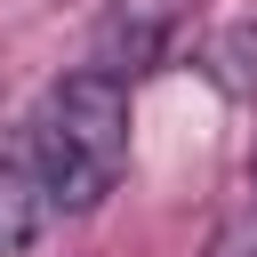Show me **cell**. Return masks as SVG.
I'll use <instances>...</instances> for the list:
<instances>
[{"instance_id":"obj_1","label":"cell","mask_w":257,"mask_h":257,"mask_svg":"<svg viewBox=\"0 0 257 257\" xmlns=\"http://www.w3.org/2000/svg\"><path fill=\"white\" fill-rule=\"evenodd\" d=\"M24 161L48 193V217H88L128 177V80L80 64L24 120Z\"/></svg>"},{"instance_id":"obj_2","label":"cell","mask_w":257,"mask_h":257,"mask_svg":"<svg viewBox=\"0 0 257 257\" xmlns=\"http://www.w3.org/2000/svg\"><path fill=\"white\" fill-rule=\"evenodd\" d=\"M185 16H193V0H112V8L96 16V48H88V64L112 72V80H145V72L169 64Z\"/></svg>"},{"instance_id":"obj_4","label":"cell","mask_w":257,"mask_h":257,"mask_svg":"<svg viewBox=\"0 0 257 257\" xmlns=\"http://www.w3.org/2000/svg\"><path fill=\"white\" fill-rule=\"evenodd\" d=\"M201 72L225 88V96H257V24H225L201 56Z\"/></svg>"},{"instance_id":"obj_3","label":"cell","mask_w":257,"mask_h":257,"mask_svg":"<svg viewBox=\"0 0 257 257\" xmlns=\"http://www.w3.org/2000/svg\"><path fill=\"white\" fill-rule=\"evenodd\" d=\"M40 225H48V193L24 161V145H8L0 153V257H24L40 241Z\"/></svg>"},{"instance_id":"obj_6","label":"cell","mask_w":257,"mask_h":257,"mask_svg":"<svg viewBox=\"0 0 257 257\" xmlns=\"http://www.w3.org/2000/svg\"><path fill=\"white\" fill-rule=\"evenodd\" d=\"M249 209H257V161H249Z\"/></svg>"},{"instance_id":"obj_5","label":"cell","mask_w":257,"mask_h":257,"mask_svg":"<svg viewBox=\"0 0 257 257\" xmlns=\"http://www.w3.org/2000/svg\"><path fill=\"white\" fill-rule=\"evenodd\" d=\"M209 257H257V209H249V201L217 217V233H209Z\"/></svg>"}]
</instances>
